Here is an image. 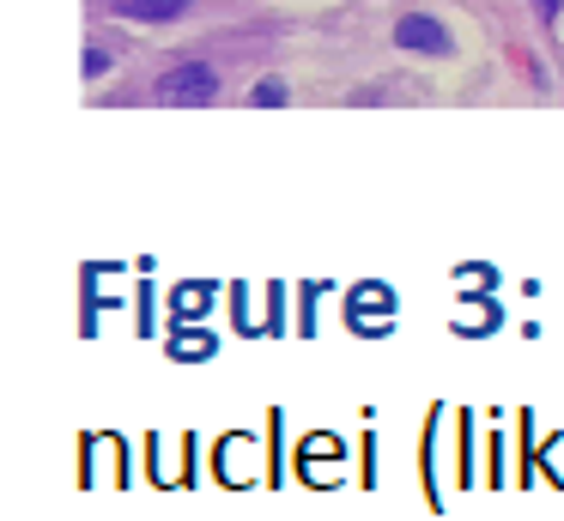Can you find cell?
<instances>
[{
  "instance_id": "cell-1",
  "label": "cell",
  "mask_w": 564,
  "mask_h": 521,
  "mask_svg": "<svg viewBox=\"0 0 564 521\" xmlns=\"http://www.w3.org/2000/svg\"><path fill=\"white\" fill-rule=\"evenodd\" d=\"M152 91H159V104H207V97L219 91V73H213L207 61H183V67H171Z\"/></svg>"
},
{
  "instance_id": "cell-2",
  "label": "cell",
  "mask_w": 564,
  "mask_h": 521,
  "mask_svg": "<svg viewBox=\"0 0 564 521\" xmlns=\"http://www.w3.org/2000/svg\"><path fill=\"white\" fill-rule=\"evenodd\" d=\"M394 43L413 48V55H449V31H443L437 19H425V12H406V19L394 24Z\"/></svg>"
},
{
  "instance_id": "cell-3",
  "label": "cell",
  "mask_w": 564,
  "mask_h": 521,
  "mask_svg": "<svg viewBox=\"0 0 564 521\" xmlns=\"http://www.w3.org/2000/svg\"><path fill=\"white\" fill-rule=\"evenodd\" d=\"M352 322H358V327L394 322V297H389L382 285H358V291H352Z\"/></svg>"
},
{
  "instance_id": "cell-4",
  "label": "cell",
  "mask_w": 564,
  "mask_h": 521,
  "mask_svg": "<svg viewBox=\"0 0 564 521\" xmlns=\"http://www.w3.org/2000/svg\"><path fill=\"white\" fill-rule=\"evenodd\" d=\"M188 0H110V12L122 19H147V24H164V19H183Z\"/></svg>"
},
{
  "instance_id": "cell-5",
  "label": "cell",
  "mask_w": 564,
  "mask_h": 521,
  "mask_svg": "<svg viewBox=\"0 0 564 521\" xmlns=\"http://www.w3.org/2000/svg\"><path fill=\"white\" fill-rule=\"evenodd\" d=\"M207 297H213V285H183V291H176V310L200 315V310H207Z\"/></svg>"
},
{
  "instance_id": "cell-6",
  "label": "cell",
  "mask_w": 564,
  "mask_h": 521,
  "mask_svg": "<svg viewBox=\"0 0 564 521\" xmlns=\"http://www.w3.org/2000/svg\"><path fill=\"white\" fill-rule=\"evenodd\" d=\"M213 334H176V358H207Z\"/></svg>"
},
{
  "instance_id": "cell-7",
  "label": "cell",
  "mask_w": 564,
  "mask_h": 521,
  "mask_svg": "<svg viewBox=\"0 0 564 521\" xmlns=\"http://www.w3.org/2000/svg\"><path fill=\"white\" fill-rule=\"evenodd\" d=\"M256 104H261V109H280V104H285V79H261V85H256Z\"/></svg>"
},
{
  "instance_id": "cell-8",
  "label": "cell",
  "mask_w": 564,
  "mask_h": 521,
  "mask_svg": "<svg viewBox=\"0 0 564 521\" xmlns=\"http://www.w3.org/2000/svg\"><path fill=\"white\" fill-rule=\"evenodd\" d=\"M98 73H110V55H104V48L91 43V48H86V79H98Z\"/></svg>"
},
{
  "instance_id": "cell-9",
  "label": "cell",
  "mask_w": 564,
  "mask_h": 521,
  "mask_svg": "<svg viewBox=\"0 0 564 521\" xmlns=\"http://www.w3.org/2000/svg\"><path fill=\"white\" fill-rule=\"evenodd\" d=\"M534 7H540V19H558V7H564V0H534Z\"/></svg>"
}]
</instances>
